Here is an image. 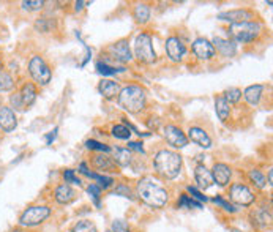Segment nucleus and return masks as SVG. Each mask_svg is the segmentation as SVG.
I'll use <instances>...</instances> for the list:
<instances>
[{"label":"nucleus","instance_id":"39","mask_svg":"<svg viewBox=\"0 0 273 232\" xmlns=\"http://www.w3.org/2000/svg\"><path fill=\"white\" fill-rule=\"evenodd\" d=\"M44 2H22V8L27 11H40Z\"/></svg>","mask_w":273,"mask_h":232},{"label":"nucleus","instance_id":"32","mask_svg":"<svg viewBox=\"0 0 273 232\" xmlns=\"http://www.w3.org/2000/svg\"><path fill=\"white\" fill-rule=\"evenodd\" d=\"M97 70L103 76H111V74H115V73H119V71H123V70H119V68H115V67L108 65V63H105V62H103V63L98 62L97 63Z\"/></svg>","mask_w":273,"mask_h":232},{"label":"nucleus","instance_id":"33","mask_svg":"<svg viewBox=\"0 0 273 232\" xmlns=\"http://www.w3.org/2000/svg\"><path fill=\"white\" fill-rule=\"evenodd\" d=\"M250 178H251L253 182L256 183V187H257V188H265V185H267L265 177L262 175V172H261V171H257V169H253V171L250 172Z\"/></svg>","mask_w":273,"mask_h":232},{"label":"nucleus","instance_id":"23","mask_svg":"<svg viewBox=\"0 0 273 232\" xmlns=\"http://www.w3.org/2000/svg\"><path fill=\"white\" fill-rule=\"evenodd\" d=\"M215 111H216V115L219 117L221 122H226L229 114H231V105L226 101V98L223 95H219L216 100H215Z\"/></svg>","mask_w":273,"mask_h":232},{"label":"nucleus","instance_id":"13","mask_svg":"<svg viewBox=\"0 0 273 232\" xmlns=\"http://www.w3.org/2000/svg\"><path fill=\"white\" fill-rule=\"evenodd\" d=\"M18 126V120H16V114L11 108H0V128L4 131L10 133Z\"/></svg>","mask_w":273,"mask_h":232},{"label":"nucleus","instance_id":"52","mask_svg":"<svg viewBox=\"0 0 273 232\" xmlns=\"http://www.w3.org/2000/svg\"><path fill=\"white\" fill-rule=\"evenodd\" d=\"M109 232H111V230H109Z\"/></svg>","mask_w":273,"mask_h":232},{"label":"nucleus","instance_id":"27","mask_svg":"<svg viewBox=\"0 0 273 232\" xmlns=\"http://www.w3.org/2000/svg\"><path fill=\"white\" fill-rule=\"evenodd\" d=\"M134 19L139 24H146L150 19V8L147 4H138L134 8Z\"/></svg>","mask_w":273,"mask_h":232},{"label":"nucleus","instance_id":"50","mask_svg":"<svg viewBox=\"0 0 273 232\" xmlns=\"http://www.w3.org/2000/svg\"><path fill=\"white\" fill-rule=\"evenodd\" d=\"M232 232H240V230H237V229H234V230H232Z\"/></svg>","mask_w":273,"mask_h":232},{"label":"nucleus","instance_id":"29","mask_svg":"<svg viewBox=\"0 0 273 232\" xmlns=\"http://www.w3.org/2000/svg\"><path fill=\"white\" fill-rule=\"evenodd\" d=\"M15 87V79H13V76L7 71H2L0 70V92H8Z\"/></svg>","mask_w":273,"mask_h":232},{"label":"nucleus","instance_id":"9","mask_svg":"<svg viewBox=\"0 0 273 232\" xmlns=\"http://www.w3.org/2000/svg\"><path fill=\"white\" fill-rule=\"evenodd\" d=\"M164 137L169 144H171L172 147H177V149H181L188 144V137L185 136V133L174 125H167L164 128Z\"/></svg>","mask_w":273,"mask_h":232},{"label":"nucleus","instance_id":"17","mask_svg":"<svg viewBox=\"0 0 273 232\" xmlns=\"http://www.w3.org/2000/svg\"><path fill=\"white\" fill-rule=\"evenodd\" d=\"M194 178H196V183L201 190H209L213 185V177L212 172L207 169L204 164H199L194 171Z\"/></svg>","mask_w":273,"mask_h":232},{"label":"nucleus","instance_id":"37","mask_svg":"<svg viewBox=\"0 0 273 232\" xmlns=\"http://www.w3.org/2000/svg\"><path fill=\"white\" fill-rule=\"evenodd\" d=\"M111 232H131V230H129V226L123 220H117V221L112 223V230Z\"/></svg>","mask_w":273,"mask_h":232},{"label":"nucleus","instance_id":"51","mask_svg":"<svg viewBox=\"0 0 273 232\" xmlns=\"http://www.w3.org/2000/svg\"><path fill=\"white\" fill-rule=\"evenodd\" d=\"M0 68H2V62H0Z\"/></svg>","mask_w":273,"mask_h":232},{"label":"nucleus","instance_id":"36","mask_svg":"<svg viewBox=\"0 0 273 232\" xmlns=\"http://www.w3.org/2000/svg\"><path fill=\"white\" fill-rule=\"evenodd\" d=\"M85 146H87V149H90V150H100V152H109V150H111L106 144H101V143H98V141H94V139L87 141Z\"/></svg>","mask_w":273,"mask_h":232},{"label":"nucleus","instance_id":"15","mask_svg":"<svg viewBox=\"0 0 273 232\" xmlns=\"http://www.w3.org/2000/svg\"><path fill=\"white\" fill-rule=\"evenodd\" d=\"M231 167L224 163H216L213 166V172H212V177H213V182H216L219 187H226L231 180Z\"/></svg>","mask_w":273,"mask_h":232},{"label":"nucleus","instance_id":"28","mask_svg":"<svg viewBox=\"0 0 273 232\" xmlns=\"http://www.w3.org/2000/svg\"><path fill=\"white\" fill-rule=\"evenodd\" d=\"M129 161H131V152H129V149H117L114 152V163H117L119 166H128Z\"/></svg>","mask_w":273,"mask_h":232},{"label":"nucleus","instance_id":"3","mask_svg":"<svg viewBox=\"0 0 273 232\" xmlns=\"http://www.w3.org/2000/svg\"><path fill=\"white\" fill-rule=\"evenodd\" d=\"M119 105L128 112H139L146 106V90L139 85H128L119 92Z\"/></svg>","mask_w":273,"mask_h":232},{"label":"nucleus","instance_id":"43","mask_svg":"<svg viewBox=\"0 0 273 232\" xmlns=\"http://www.w3.org/2000/svg\"><path fill=\"white\" fill-rule=\"evenodd\" d=\"M188 193H190V195H193V198H196L198 201H207V198L202 195V193L199 191V190H196V188H193V187H188Z\"/></svg>","mask_w":273,"mask_h":232},{"label":"nucleus","instance_id":"26","mask_svg":"<svg viewBox=\"0 0 273 232\" xmlns=\"http://www.w3.org/2000/svg\"><path fill=\"white\" fill-rule=\"evenodd\" d=\"M21 98H22V103L24 106H30L33 105V101L36 100V88L33 84H25L21 90Z\"/></svg>","mask_w":273,"mask_h":232},{"label":"nucleus","instance_id":"34","mask_svg":"<svg viewBox=\"0 0 273 232\" xmlns=\"http://www.w3.org/2000/svg\"><path fill=\"white\" fill-rule=\"evenodd\" d=\"M224 98H226V101L229 103V105H231V103H239L240 98H242V90H239V88H229V90H226Z\"/></svg>","mask_w":273,"mask_h":232},{"label":"nucleus","instance_id":"12","mask_svg":"<svg viewBox=\"0 0 273 232\" xmlns=\"http://www.w3.org/2000/svg\"><path fill=\"white\" fill-rule=\"evenodd\" d=\"M193 53L201 60H209L215 56V49L209 40H205V38H198V40L193 43Z\"/></svg>","mask_w":273,"mask_h":232},{"label":"nucleus","instance_id":"6","mask_svg":"<svg viewBox=\"0 0 273 232\" xmlns=\"http://www.w3.org/2000/svg\"><path fill=\"white\" fill-rule=\"evenodd\" d=\"M49 215H51V209L46 207V205H33V207H29L21 215L19 224L33 227V226L41 224Z\"/></svg>","mask_w":273,"mask_h":232},{"label":"nucleus","instance_id":"14","mask_svg":"<svg viewBox=\"0 0 273 232\" xmlns=\"http://www.w3.org/2000/svg\"><path fill=\"white\" fill-rule=\"evenodd\" d=\"M109 53L112 54V57L117 60V62H129L131 60V51H129V46H128V41L126 40H120L117 41L115 44H112L109 48Z\"/></svg>","mask_w":273,"mask_h":232},{"label":"nucleus","instance_id":"16","mask_svg":"<svg viewBox=\"0 0 273 232\" xmlns=\"http://www.w3.org/2000/svg\"><path fill=\"white\" fill-rule=\"evenodd\" d=\"M188 139H191L193 143H196L199 147L202 149H210L212 147V139L210 136L207 134L202 128H198V126H193L190 128V131H188Z\"/></svg>","mask_w":273,"mask_h":232},{"label":"nucleus","instance_id":"38","mask_svg":"<svg viewBox=\"0 0 273 232\" xmlns=\"http://www.w3.org/2000/svg\"><path fill=\"white\" fill-rule=\"evenodd\" d=\"M87 191H88V195L94 198L95 204L100 205V196H101V190H100V187H97V185H90V187L87 188Z\"/></svg>","mask_w":273,"mask_h":232},{"label":"nucleus","instance_id":"5","mask_svg":"<svg viewBox=\"0 0 273 232\" xmlns=\"http://www.w3.org/2000/svg\"><path fill=\"white\" fill-rule=\"evenodd\" d=\"M134 54H136L139 62L147 63V65L157 60V54H155L150 35H147V33L138 35L136 41H134Z\"/></svg>","mask_w":273,"mask_h":232},{"label":"nucleus","instance_id":"47","mask_svg":"<svg viewBox=\"0 0 273 232\" xmlns=\"http://www.w3.org/2000/svg\"><path fill=\"white\" fill-rule=\"evenodd\" d=\"M82 5H87V2H76V10H82Z\"/></svg>","mask_w":273,"mask_h":232},{"label":"nucleus","instance_id":"41","mask_svg":"<svg viewBox=\"0 0 273 232\" xmlns=\"http://www.w3.org/2000/svg\"><path fill=\"white\" fill-rule=\"evenodd\" d=\"M213 202H215V204H219L221 207H224V210H228V212H231V213H232V212H236V209H234V207H232V205H231L229 202H226V201H224L223 198L216 196V198L213 199Z\"/></svg>","mask_w":273,"mask_h":232},{"label":"nucleus","instance_id":"40","mask_svg":"<svg viewBox=\"0 0 273 232\" xmlns=\"http://www.w3.org/2000/svg\"><path fill=\"white\" fill-rule=\"evenodd\" d=\"M63 178H65V182H70V183L81 185V180L74 175V171H71V169H67V171L63 172Z\"/></svg>","mask_w":273,"mask_h":232},{"label":"nucleus","instance_id":"44","mask_svg":"<svg viewBox=\"0 0 273 232\" xmlns=\"http://www.w3.org/2000/svg\"><path fill=\"white\" fill-rule=\"evenodd\" d=\"M115 195H125V198H133L131 196V190H129L128 187H125V185H120L119 188H117Z\"/></svg>","mask_w":273,"mask_h":232},{"label":"nucleus","instance_id":"46","mask_svg":"<svg viewBox=\"0 0 273 232\" xmlns=\"http://www.w3.org/2000/svg\"><path fill=\"white\" fill-rule=\"evenodd\" d=\"M128 149H133V150H138V152H141V153H144L142 144H139V143H129V144H128Z\"/></svg>","mask_w":273,"mask_h":232},{"label":"nucleus","instance_id":"1","mask_svg":"<svg viewBox=\"0 0 273 232\" xmlns=\"http://www.w3.org/2000/svg\"><path fill=\"white\" fill-rule=\"evenodd\" d=\"M138 196L147 205L155 209H161L167 202V193L152 178H142L138 183Z\"/></svg>","mask_w":273,"mask_h":232},{"label":"nucleus","instance_id":"2","mask_svg":"<svg viewBox=\"0 0 273 232\" xmlns=\"http://www.w3.org/2000/svg\"><path fill=\"white\" fill-rule=\"evenodd\" d=\"M155 169L161 177L172 180L181 171V157L171 150H160L155 157Z\"/></svg>","mask_w":273,"mask_h":232},{"label":"nucleus","instance_id":"10","mask_svg":"<svg viewBox=\"0 0 273 232\" xmlns=\"http://www.w3.org/2000/svg\"><path fill=\"white\" fill-rule=\"evenodd\" d=\"M219 21H229L232 24H240V22H250L251 19H254V15L248 10H232V11H226L218 15Z\"/></svg>","mask_w":273,"mask_h":232},{"label":"nucleus","instance_id":"22","mask_svg":"<svg viewBox=\"0 0 273 232\" xmlns=\"http://www.w3.org/2000/svg\"><path fill=\"white\" fill-rule=\"evenodd\" d=\"M251 218H253V223L257 227H267L271 224V213L267 212L265 209H256L251 213Z\"/></svg>","mask_w":273,"mask_h":232},{"label":"nucleus","instance_id":"42","mask_svg":"<svg viewBox=\"0 0 273 232\" xmlns=\"http://www.w3.org/2000/svg\"><path fill=\"white\" fill-rule=\"evenodd\" d=\"M11 105L15 106L16 109H19V111L24 109V103H22V98H21L19 94H15V95L11 97Z\"/></svg>","mask_w":273,"mask_h":232},{"label":"nucleus","instance_id":"7","mask_svg":"<svg viewBox=\"0 0 273 232\" xmlns=\"http://www.w3.org/2000/svg\"><path fill=\"white\" fill-rule=\"evenodd\" d=\"M29 73L40 85H48L51 82V77H53V73H51L49 67L46 65V62L40 56H33L30 59Z\"/></svg>","mask_w":273,"mask_h":232},{"label":"nucleus","instance_id":"25","mask_svg":"<svg viewBox=\"0 0 273 232\" xmlns=\"http://www.w3.org/2000/svg\"><path fill=\"white\" fill-rule=\"evenodd\" d=\"M94 166L98 171H112L114 169V160L106 157V155H95L94 157Z\"/></svg>","mask_w":273,"mask_h":232},{"label":"nucleus","instance_id":"45","mask_svg":"<svg viewBox=\"0 0 273 232\" xmlns=\"http://www.w3.org/2000/svg\"><path fill=\"white\" fill-rule=\"evenodd\" d=\"M57 131H59L57 128H54V130H53V131H51V133L46 136V143H48V144H51V143H53V141L57 137Z\"/></svg>","mask_w":273,"mask_h":232},{"label":"nucleus","instance_id":"11","mask_svg":"<svg viewBox=\"0 0 273 232\" xmlns=\"http://www.w3.org/2000/svg\"><path fill=\"white\" fill-rule=\"evenodd\" d=\"M166 53L171 60L180 62L181 57L185 56L187 49H185V44L181 43L177 36H171V38H167V41H166Z\"/></svg>","mask_w":273,"mask_h":232},{"label":"nucleus","instance_id":"31","mask_svg":"<svg viewBox=\"0 0 273 232\" xmlns=\"http://www.w3.org/2000/svg\"><path fill=\"white\" fill-rule=\"evenodd\" d=\"M71 232H98V230H97V226H95L92 221L84 220V221L77 223V224L71 229Z\"/></svg>","mask_w":273,"mask_h":232},{"label":"nucleus","instance_id":"8","mask_svg":"<svg viewBox=\"0 0 273 232\" xmlns=\"http://www.w3.org/2000/svg\"><path fill=\"white\" fill-rule=\"evenodd\" d=\"M231 199L236 204L246 207V205H251L254 202V195L246 185L236 183V185H232V188H231Z\"/></svg>","mask_w":273,"mask_h":232},{"label":"nucleus","instance_id":"48","mask_svg":"<svg viewBox=\"0 0 273 232\" xmlns=\"http://www.w3.org/2000/svg\"><path fill=\"white\" fill-rule=\"evenodd\" d=\"M271 182H273V172H271V169L268 171V185H271Z\"/></svg>","mask_w":273,"mask_h":232},{"label":"nucleus","instance_id":"24","mask_svg":"<svg viewBox=\"0 0 273 232\" xmlns=\"http://www.w3.org/2000/svg\"><path fill=\"white\" fill-rule=\"evenodd\" d=\"M79 169H81V172H82L84 175H87V177H90V178H95L97 182L100 183V187H101V188H109V187L114 183V180H112L111 177H103V175H98V174L90 172V171L87 169L85 163H82V164L79 166Z\"/></svg>","mask_w":273,"mask_h":232},{"label":"nucleus","instance_id":"20","mask_svg":"<svg viewBox=\"0 0 273 232\" xmlns=\"http://www.w3.org/2000/svg\"><path fill=\"white\" fill-rule=\"evenodd\" d=\"M262 92H264V87L262 85H250V87H246L245 88V92H243V97L245 100L250 103V105L256 106L259 101H261V97H262Z\"/></svg>","mask_w":273,"mask_h":232},{"label":"nucleus","instance_id":"4","mask_svg":"<svg viewBox=\"0 0 273 232\" xmlns=\"http://www.w3.org/2000/svg\"><path fill=\"white\" fill-rule=\"evenodd\" d=\"M261 24L256 21H250V22H240V24H231L229 25V35L234 38L236 41L240 43H250L261 32Z\"/></svg>","mask_w":273,"mask_h":232},{"label":"nucleus","instance_id":"35","mask_svg":"<svg viewBox=\"0 0 273 232\" xmlns=\"http://www.w3.org/2000/svg\"><path fill=\"white\" fill-rule=\"evenodd\" d=\"M178 207H181V209H185V207H188V209H191V207L201 209V204L196 202V201H193V199H190L187 195H181V198L178 201Z\"/></svg>","mask_w":273,"mask_h":232},{"label":"nucleus","instance_id":"49","mask_svg":"<svg viewBox=\"0 0 273 232\" xmlns=\"http://www.w3.org/2000/svg\"><path fill=\"white\" fill-rule=\"evenodd\" d=\"M11 232H25V230H22V229H13Z\"/></svg>","mask_w":273,"mask_h":232},{"label":"nucleus","instance_id":"19","mask_svg":"<svg viewBox=\"0 0 273 232\" xmlns=\"http://www.w3.org/2000/svg\"><path fill=\"white\" fill-rule=\"evenodd\" d=\"M98 88H100V94L105 97V98H108V100L115 98L117 95H119V92H120L119 84H117L115 81H109V79L101 81L100 85H98Z\"/></svg>","mask_w":273,"mask_h":232},{"label":"nucleus","instance_id":"21","mask_svg":"<svg viewBox=\"0 0 273 232\" xmlns=\"http://www.w3.org/2000/svg\"><path fill=\"white\" fill-rule=\"evenodd\" d=\"M76 198V193L70 185H60L56 190V201L59 204H70Z\"/></svg>","mask_w":273,"mask_h":232},{"label":"nucleus","instance_id":"18","mask_svg":"<svg viewBox=\"0 0 273 232\" xmlns=\"http://www.w3.org/2000/svg\"><path fill=\"white\" fill-rule=\"evenodd\" d=\"M213 49H216L218 53L221 56L224 57H232L234 54H236V44H234V41H229V40H224V38H219V36H215L213 38Z\"/></svg>","mask_w":273,"mask_h":232},{"label":"nucleus","instance_id":"30","mask_svg":"<svg viewBox=\"0 0 273 232\" xmlns=\"http://www.w3.org/2000/svg\"><path fill=\"white\" fill-rule=\"evenodd\" d=\"M112 136L117 137V139H129V136H131V133H129V128L126 125H115L112 128Z\"/></svg>","mask_w":273,"mask_h":232}]
</instances>
